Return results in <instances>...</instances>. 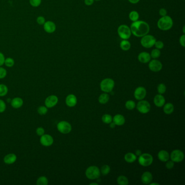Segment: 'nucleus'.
Instances as JSON below:
<instances>
[{
  "mask_svg": "<svg viewBox=\"0 0 185 185\" xmlns=\"http://www.w3.org/2000/svg\"><path fill=\"white\" fill-rule=\"evenodd\" d=\"M125 105H126V109L129 110H133L135 108L136 104L135 103V101H133L129 100V101H126Z\"/></svg>",
  "mask_w": 185,
  "mask_h": 185,
  "instance_id": "nucleus-34",
  "label": "nucleus"
},
{
  "mask_svg": "<svg viewBox=\"0 0 185 185\" xmlns=\"http://www.w3.org/2000/svg\"><path fill=\"white\" fill-rule=\"evenodd\" d=\"M153 162V158L151 155L148 153L142 154L139 156L138 162L140 165L144 167L151 165Z\"/></svg>",
  "mask_w": 185,
  "mask_h": 185,
  "instance_id": "nucleus-7",
  "label": "nucleus"
},
{
  "mask_svg": "<svg viewBox=\"0 0 185 185\" xmlns=\"http://www.w3.org/2000/svg\"><path fill=\"white\" fill-rule=\"evenodd\" d=\"M149 185H159V183H149Z\"/></svg>",
  "mask_w": 185,
  "mask_h": 185,
  "instance_id": "nucleus-53",
  "label": "nucleus"
},
{
  "mask_svg": "<svg viewBox=\"0 0 185 185\" xmlns=\"http://www.w3.org/2000/svg\"><path fill=\"white\" fill-rule=\"evenodd\" d=\"M156 40L155 37L151 35L147 34L141 38V44L143 47L150 48L153 47Z\"/></svg>",
  "mask_w": 185,
  "mask_h": 185,
  "instance_id": "nucleus-6",
  "label": "nucleus"
},
{
  "mask_svg": "<svg viewBox=\"0 0 185 185\" xmlns=\"http://www.w3.org/2000/svg\"><path fill=\"white\" fill-rule=\"evenodd\" d=\"M117 33L119 37L123 40L129 39L131 35L130 28L126 25H120L117 29Z\"/></svg>",
  "mask_w": 185,
  "mask_h": 185,
  "instance_id": "nucleus-5",
  "label": "nucleus"
},
{
  "mask_svg": "<svg viewBox=\"0 0 185 185\" xmlns=\"http://www.w3.org/2000/svg\"><path fill=\"white\" fill-rule=\"evenodd\" d=\"M85 175L89 179L94 180L99 178L101 175V172L97 166L91 165L87 168L85 171Z\"/></svg>",
  "mask_w": 185,
  "mask_h": 185,
  "instance_id": "nucleus-4",
  "label": "nucleus"
},
{
  "mask_svg": "<svg viewBox=\"0 0 185 185\" xmlns=\"http://www.w3.org/2000/svg\"><path fill=\"white\" fill-rule=\"evenodd\" d=\"M65 103L67 105V106L69 107H74L76 105L77 103V98L76 96L73 94H69L66 98L65 100Z\"/></svg>",
  "mask_w": 185,
  "mask_h": 185,
  "instance_id": "nucleus-16",
  "label": "nucleus"
},
{
  "mask_svg": "<svg viewBox=\"0 0 185 185\" xmlns=\"http://www.w3.org/2000/svg\"><path fill=\"white\" fill-rule=\"evenodd\" d=\"M6 109V104L5 102L2 99H0V113H3Z\"/></svg>",
  "mask_w": 185,
  "mask_h": 185,
  "instance_id": "nucleus-42",
  "label": "nucleus"
},
{
  "mask_svg": "<svg viewBox=\"0 0 185 185\" xmlns=\"http://www.w3.org/2000/svg\"><path fill=\"white\" fill-rule=\"evenodd\" d=\"M139 17H140V15H139L138 12L135 10L131 11L129 14V17L130 20L132 21L133 22H135V21L138 20Z\"/></svg>",
  "mask_w": 185,
  "mask_h": 185,
  "instance_id": "nucleus-29",
  "label": "nucleus"
},
{
  "mask_svg": "<svg viewBox=\"0 0 185 185\" xmlns=\"http://www.w3.org/2000/svg\"><path fill=\"white\" fill-rule=\"evenodd\" d=\"M165 98L161 94L156 95L154 98V103L158 107H162L165 104Z\"/></svg>",
  "mask_w": 185,
  "mask_h": 185,
  "instance_id": "nucleus-19",
  "label": "nucleus"
},
{
  "mask_svg": "<svg viewBox=\"0 0 185 185\" xmlns=\"http://www.w3.org/2000/svg\"><path fill=\"white\" fill-rule=\"evenodd\" d=\"M42 0H30V5L33 7H37L41 3Z\"/></svg>",
  "mask_w": 185,
  "mask_h": 185,
  "instance_id": "nucleus-39",
  "label": "nucleus"
},
{
  "mask_svg": "<svg viewBox=\"0 0 185 185\" xmlns=\"http://www.w3.org/2000/svg\"><path fill=\"white\" fill-rule=\"evenodd\" d=\"M7 74V70L2 67L0 66V79L5 78Z\"/></svg>",
  "mask_w": 185,
  "mask_h": 185,
  "instance_id": "nucleus-40",
  "label": "nucleus"
},
{
  "mask_svg": "<svg viewBox=\"0 0 185 185\" xmlns=\"http://www.w3.org/2000/svg\"><path fill=\"white\" fill-rule=\"evenodd\" d=\"M141 154H142V151H141L140 150H137V151H136V154H135L136 156L141 155Z\"/></svg>",
  "mask_w": 185,
  "mask_h": 185,
  "instance_id": "nucleus-52",
  "label": "nucleus"
},
{
  "mask_svg": "<svg viewBox=\"0 0 185 185\" xmlns=\"http://www.w3.org/2000/svg\"><path fill=\"white\" fill-rule=\"evenodd\" d=\"M184 154L183 151L179 149L173 151L170 155V158L172 161L174 162H180L184 159Z\"/></svg>",
  "mask_w": 185,
  "mask_h": 185,
  "instance_id": "nucleus-10",
  "label": "nucleus"
},
{
  "mask_svg": "<svg viewBox=\"0 0 185 185\" xmlns=\"http://www.w3.org/2000/svg\"><path fill=\"white\" fill-rule=\"evenodd\" d=\"M174 110V105L170 103L165 104L163 107L164 112L167 115H169V114L173 113Z\"/></svg>",
  "mask_w": 185,
  "mask_h": 185,
  "instance_id": "nucleus-25",
  "label": "nucleus"
},
{
  "mask_svg": "<svg viewBox=\"0 0 185 185\" xmlns=\"http://www.w3.org/2000/svg\"><path fill=\"white\" fill-rule=\"evenodd\" d=\"M167 11L165 8H161L159 10V14L161 16H165V15H167Z\"/></svg>",
  "mask_w": 185,
  "mask_h": 185,
  "instance_id": "nucleus-48",
  "label": "nucleus"
},
{
  "mask_svg": "<svg viewBox=\"0 0 185 185\" xmlns=\"http://www.w3.org/2000/svg\"><path fill=\"white\" fill-rule=\"evenodd\" d=\"M37 23L39 25H44L45 22H46V20H45V19H44V16H38L37 17Z\"/></svg>",
  "mask_w": 185,
  "mask_h": 185,
  "instance_id": "nucleus-43",
  "label": "nucleus"
},
{
  "mask_svg": "<svg viewBox=\"0 0 185 185\" xmlns=\"http://www.w3.org/2000/svg\"><path fill=\"white\" fill-rule=\"evenodd\" d=\"M14 64H15L14 60L12 58H5L4 64L6 66L8 67H12L14 65Z\"/></svg>",
  "mask_w": 185,
  "mask_h": 185,
  "instance_id": "nucleus-36",
  "label": "nucleus"
},
{
  "mask_svg": "<svg viewBox=\"0 0 185 185\" xmlns=\"http://www.w3.org/2000/svg\"><path fill=\"white\" fill-rule=\"evenodd\" d=\"M94 0H84V3L87 6L91 5L94 4Z\"/></svg>",
  "mask_w": 185,
  "mask_h": 185,
  "instance_id": "nucleus-49",
  "label": "nucleus"
},
{
  "mask_svg": "<svg viewBox=\"0 0 185 185\" xmlns=\"http://www.w3.org/2000/svg\"><path fill=\"white\" fill-rule=\"evenodd\" d=\"M115 126H116V124L114 123V122H111L110 123V127L112 129L115 128Z\"/></svg>",
  "mask_w": 185,
  "mask_h": 185,
  "instance_id": "nucleus-51",
  "label": "nucleus"
},
{
  "mask_svg": "<svg viewBox=\"0 0 185 185\" xmlns=\"http://www.w3.org/2000/svg\"><path fill=\"white\" fill-rule=\"evenodd\" d=\"M58 103V98L55 95H51L45 99L44 104L47 108H52Z\"/></svg>",
  "mask_w": 185,
  "mask_h": 185,
  "instance_id": "nucleus-13",
  "label": "nucleus"
},
{
  "mask_svg": "<svg viewBox=\"0 0 185 185\" xmlns=\"http://www.w3.org/2000/svg\"><path fill=\"white\" fill-rule=\"evenodd\" d=\"M48 112V108L46 106H40L37 109V112L40 115H44Z\"/></svg>",
  "mask_w": 185,
  "mask_h": 185,
  "instance_id": "nucleus-37",
  "label": "nucleus"
},
{
  "mask_svg": "<svg viewBox=\"0 0 185 185\" xmlns=\"http://www.w3.org/2000/svg\"><path fill=\"white\" fill-rule=\"evenodd\" d=\"M158 159L162 162H167L170 158V155L168 151L165 150L160 151L158 153Z\"/></svg>",
  "mask_w": 185,
  "mask_h": 185,
  "instance_id": "nucleus-23",
  "label": "nucleus"
},
{
  "mask_svg": "<svg viewBox=\"0 0 185 185\" xmlns=\"http://www.w3.org/2000/svg\"><path fill=\"white\" fill-rule=\"evenodd\" d=\"M8 89L5 84H0V97L5 96L8 94Z\"/></svg>",
  "mask_w": 185,
  "mask_h": 185,
  "instance_id": "nucleus-31",
  "label": "nucleus"
},
{
  "mask_svg": "<svg viewBox=\"0 0 185 185\" xmlns=\"http://www.w3.org/2000/svg\"><path fill=\"white\" fill-rule=\"evenodd\" d=\"M57 129L60 133L67 134L72 130V126L71 124L67 121H60L57 124Z\"/></svg>",
  "mask_w": 185,
  "mask_h": 185,
  "instance_id": "nucleus-8",
  "label": "nucleus"
},
{
  "mask_svg": "<svg viewBox=\"0 0 185 185\" xmlns=\"http://www.w3.org/2000/svg\"><path fill=\"white\" fill-rule=\"evenodd\" d=\"M151 58H153L154 59H158L159 57H160L161 55V52L160 49H157V48H155V49H153L151 53Z\"/></svg>",
  "mask_w": 185,
  "mask_h": 185,
  "instance_id": "nucleus-32",
  "label": "nucleus"
},
{
  "mask_svg": "<svg viewBox=\"0 0 185 185\" xmlns=\"http://www.w3.org/2000/svg\"><path fill=\"white\" fill-rule=\"evenodd\" d=\"M36 133L38 136H41L44 133V129L42 127H38L36 130Z\"/></svg>",
  "mask_w": 185,
  "mask_h": 185,
  "instance_id": "nucleus-44",
  "label": "nucleus"
},
{
  "mask_svg": "<svg viewBox=\"0 0 185 185\" xmlns=\"http://www.w3.org/2000/svg\"><path fill=\"white\" fill-rule=\"evenodd\" d=\"M136 108L141 114H147L151 110V104L148 101L142 99L137 103Z\"/></svg>",
  "mask_w": 185,
  "mask_h": 185,
  "instance_id": "nucleus-9",
  "label": "nucleus"
},
{
  "mask_svg": "<svg viewBox=\"0 0 185 185\" xmlns=\"http://www.w3.org/2000/svg\"><path fill=\"white\" fill-rule=\"evenodd\" d=\"M117 181L118 184L119 185H128L129 183V180L128 178L124 175L119 176L117 179Z\"/></svg>",
  "mask_w": 185,
  "mask_h": 185,
  "instance_id": "nucleus-28",
  "label": "nucleus"
},
{
  "mask_svg": "<svg viewBox=\"0 0 185 185\" xmlns=\"http://www.w3.org/2000/svg\"><path fill=\"white\" fill-rule=\"evenodd\" d=\"M115 87V82L111 78H105L101 81L100 87L102 91L105 93L111 92Z\"/></svg>",
  "mask_w": 185,
  "mask_h": 185,
  "instance_id": "nucleus-3",
  "label": "nucleus"
},
{
  "mask_svg": "<svg viewBox=\"0 0 185 185\" xmlns=\"http://www.w3.org/2000/svg\"><path fill=\"white\" fill-rule=\"evenodd\" d=\"M174 162H173V161H167V163L165 164V167L167 169H171L174 167Z\"/></svg>",
  "mask_w": 185,
  "mask_h": 185,
  "instance_id": "nucleus-45",
  "label": "nucleus"
},
{
  "mask_svg": "<svg viewBox=\"0 0 185 185\" xmlns=\"http://www.w3.org/2000/svg\"><path fill=\"white\" fill-rule=\"evenodd\" d=\"M149 69L151 71L158 72L160 71L162 69V64L159 60L153 59L149 62Z\"/></svg>",
  "mask_w": 185,
  "mask_h": 185,
  "instance_id": "nucleus-11",
  "label": "nucleus"
},
{
  "mask_svg": "<svg viewBox=\"0 0 185 185\" xmlns=\"http://www.w3.org/2000/svg\"><path fill=\"white\" fill-rule=\"evenodd\" d=\"M147 94L146 89L144 87H140L136 88L134 92V97L138 101H141L144 98Z\"/></svg>",
  "mask_w": 185,
  "mask_h": 185,
  "instance_id": "nucleus-14",
  "label": "nucleus"
},
{
  "mask_svg": "<svg viewBox=\"0 0 185 185\" xmlns=\"http://www.w3.org/2000/svg\"><path fill=\"white\" fill-rule=\"evenodd\" d=\"M157 26L161 30L167 31L170 30L173 27V21L170 16L165 15V16H162L158 20Z\"/></svg>",
  "mask_w": 185,
  "mask_h": 185,
  "instance_id": "nucleus-2",
  "label": "nucleus"
},
{
  "mask_svg": "<svg viewBox=\"0 0 185 185\" xmlns=\"http://www.w3.org/2000/svg\"><path fill=\"white\" fill-rule=\"evenodd\" d=\"M137 159V156L132 153H128L124 156V160L128 163H133Z\"/></svg>",
  "mask_w": 185,
  "mask_h": 185,
  "instance_id": "nucleus-24",
  "label": "nucleus"
},
{
  "mask_svg": "<svg viewBox=\"0 0 185 185\" xmlns=\"http://www.w3.org/2000/svg\"><path fill=\"white\" fill-rule=\"evenodd\" d=\"M11 105L14 109H19L23 104V101L20 97H15L11 101Z\"/></svg>",
  "mask_w": 185,
  "mask_h": 185,
  "instance_id": "nucleus-21",
  "label": "nucleus"
},
{
  "mask_svg": "<svg viewBox=\"0 0 185 185\" xmlns=\"http://www.w3.org/2000/svg\"><path fill=\"white\" fill-rule=\"evenodd\" d=\"M185 26H184L183 27V34H185Z\"/></svg>",
  "mask_w": 185,
  "mask_h": 185,
  "instance_id": "nucleus-55",
  "label": "nucleus"
},
{
  "mask_svg": "<svg viewBox=\"0 0 185 185\" xmlns=\"http://www.w3.org/2000/svg\"><path fill=\"white\" fill-rule=\"evenodd\" d=\"M131 34L136 37H142L148 34L150 30V27L147 22L144 21L137 20L133 22L130 26Z\"/></svg>",
  "mask_w": 185,
  "mask_h": 185,
  "instance_id": "nucleus-1",
  "label": "nucleus"
},
{
  "mask_svg": "<svg viewBox=\"0 0 185 185\" xmlns=\"http://www.w3.org/2000/svg\"><path fill=\"white\" fill-rule=\"evenodd\" d=\"M179 42L181 46H182L183 47H185V34H183L180 37V39H179Z\"/></svg>",
  "mask_w": 185,
  "mask_h": 185,
  "instance_id": "nucleus-46",
  "label": "nucleus"
},
{
  "mask_svg": "<svg viewBox=\"0 0 185 185\" xmlns=\"http://www.w3.org/2000/svg\"><path fill=\"white\" fill-rule=\"evenodd\" d=\"M110 170H111V169H110V166L105 165H103L101 167L100 172H101V174H103V175H108L110 173Z\"/></svg>",
  "mask_w": 185,
  "mask_h": 185,
  "instance_id": "nucleus-35",
  "label": "nucleus"
},
{
  "mask_svg": "<svg viewBox=\"0 0 185 185\" xmlns=\"http://www.w3.org/2000/svg\"><path fill=\"white\" fill-rule=\"evenodd\" d=\"M112 121L116 124V126H123L125 123L126 119L123 115L117 114L114 116V118L112 119Z\"/></svg>",
  "mask_w": 185,
  "mask_h": 185,
  "instance_id": "nucleus-22",
  "label": "nucleus"
},
{
  "mask_svg": "<svg viewBox=\"0 0 185 185\" xmlns=\"http://www.w3.org/2000/svg\"><path fill=\"white\" fill-rule=\"evenodd\" d=\"M137 58L138 61L143 64L148 63L151 61V55L148 52H141L138 55Z\"/></svg>",
  "mask_w": 185,
  "mask_h": 185,
  "instance_id": "nucleus-17",
  "label": "nucleus"
},
{
  "mask_svg": "<svg viewBox=\"0 0 185 185\" xmlns=\"http://www.w3.org/2000/svg\"><path fill=\"white\" fill-rule=\"evenodd\" d=\"M5 60V57L4 55L0 52V66H2L3 65H4Z\"/></svg>",
  "mask_w": 185,
  "mask_h": 185,
  "instance_id": "nucleus-47",
  "label": "nucleus"
},
{
  "mask_svg": "<svg viewBox=\"0 0 185 185\" xmlns=\"http://www.w3.org/2000/svg\"><path fill=\"white\" fill-rule=\"evenodd\" d=\"M101 120L104 123L110 124L112 122V117L109 114H105L102 116Z\"/></svg>",
  "mask_w": 185,
  "mask_h": 185,
  "instance_id": "nucleus-33",
  "label": "nucleus"
},
{
  "mask_svg": "<svg viewBox=\"0 0 185 185\" xmlns=\"http://www.w3.org/2000/svg\"><path fill=\"white\" fill-rule=\"evenodd\" d=\"M94 1H101V0H94Z\"/></svg>",
  "mask_w": 185,
  "mask_h": 185,
  "instance_id": "nucleus-57",
  "label": "nucleus"
},
{
  "mask_svg": "<svg viewBox=\"0 0 185 185\" xmlns=\"http://www.w3.org/2000/svg\"><path fill=\"white\" fill-rule=\"evenodd\" d=\"M109 94L106 93H104L99 96L98 98V101L101 104H105L107 103L109 101Z\"/></svg>",
  "mask_w": 185,
  "mask_h": 185,
  "instance_id": "nucleus-27",
  "label": "nucleus"
},
{
  "mask_svg": "<svg viewBox=\"0 0 185 185\" xmlns=\"http://www.w3.org/2000/svg\"><path fill=\"white\" fill-rule=\"evenodd\" d=\"M11 101H12V99H10L8 98L7 99V101L9 103V102H11Z\"/></svg>",
  "mask_w": 185,
  "mask_h": 185,
  "instance_id": "nucleus-56",
  "label": "nucleus"
},
{
  "mask_svg": "<svg viewBox=\"0 0 185 185\" xmlns=\"http://www.w3.org/2000/svg\"><path fill=\"white\" fill-rule=\"evenodd\" d=\"M40 142L43 146L49 147L53 144L54 142V139L51 135L44 133L40 138Z\"/></svg>",
  "mask_w": 185,
  "mask_h": 185,
  "instance_id": "nucleus-12",
  "label": "nucleus"
},
{
  "mask_svg": "<svg viewBox=\"0 0 185 185\" xmlns=\"http://www.w3.org/2000/svg\"><path fill=\"white\" fill-rule=\"evenodd\" d=\"M120 47L123 51H127L130 49V42L128 40H123L120 43Z\"/></svg>",
  "mask_w": 185,
  "mask_h": 185,
  "instance_id": "nucleus-26",
  "label": "nucleus"
},
{
  "mask_svg": "<svg viewBox=\"0 0 185 185\" xmlns=\"http://www.w3.org/2000/svg\"><path fill=\"white\" fill-rule=\"evenodd\" d=\"M128 1L129 2H130L132 4H136V3L139 2V1L140 0H128Z\"/></svg>",
  "mask_w": 185,
  "mask_h": 185,
  "instance_id": "nucleus-50",
  "label": "nucleus"
},
{
  "mask_svg": "<svg viewBox=\"0 0 185 185\" xmlns=\"http://www.w3.org/2000/svg\"><path fill=\"white\" fill-rule=\"evenodd\" d=\"M154 46L156 47V48L160 50V49H162L164 47V43L162 41H160V40L156 41Z\"/></svg>",
  "mask_w": 185,
  "mask_h": 185,
  "instance_id": "nucleus-41",
  "label": "nucleus"
},
{
  "mask_svg": "<svg viewBox=\"0 0 185 185\" xmlns=\"http://www.w3.org/2000/svg\"><path fill=\"white\" fill-rule=\"evenodd\" d=\"M90 185H98V183H90Z\"/></svg>",
  "mask_w": 185,
  "mask_h": 185,
  "instance_id": "nucleus-54",
  "label": "nucleus"
},
{
  "mask_svg": "<svg viewBox=\"0 0 185 185\" xmlns=\"http://www.w3.org/2000/svg\"><path fill=\"white\" fill-rule=\"evenodd\" d=\"M166 89H167V88L165 87V84H163V83L159 84L158 86V88H157L158 93L161 94H165L166 91Z\"/></svg>",
  "mask_w": 185,
  "mask_h": 185,
  "instance_id": "nucleus-38",
  "label": "nucleus"
},
{
  "mask_svg": "<svg viewBox=\"0 0 185 185\" xmlns=\"http://www.w3.org/2000/svg\"><path fill=\"white\" fill-rule=\"evenodd\" d=\"M48 183V180L46 176H41L37 179V185H47Z\"/></svg>",
  "mask_w": 185,
  "mask_h": 185,
  "instance_id": "nucleus-30",
  "label": "nucleus"
},
{
  "mask_svg": "<svg viewBox=\"0 0 185 185\" xmlns=\"http://www.w3.org/2000/svg\"><path fill=\"white\" fill-rule=\"evenodd\" d=\"M153 180V175L149 172H145L143 173L141 176L142 182L146 185H148Z\"/></svg>",
  "mask_w": 185,
  "mask_h": 185,
  "instance_id": "nucleus-20",
  "label": "nucleus"
},
{
  "mask_svg": "<svg viewBox=\"0 0 185 185\" xmlns=\"http://www.w3.org/2000/svg\"><path fill=\"white\" fill-rule=\"evenodd\" d=\"M44 31L47 33H53L56 30V25L54 22L51 21H46L44 25Z\"/></svg>",
  "mask_w": 185,
  "mask_h": 185,
  "instance_id": "nucleus-15",
  "label": "nucleus"
},
{
  "mask_svg": "<svg viewBox=\"0 0 185 185\" xmlns=\"http://www.w3.org/2000/svg\"><path fill=\"white\" fill-rule=\"evenodd\" d=\"M17 160V156L15 154L10 153L5 156L3 158L4 162L7 165H12L15 163L16 161Z\"/></svg>",
  "mask_w": 185,
  "mask_h": 185,
  "instance_id": "nucleus-18",
  "label": "nucleus"
}]
</instances>
